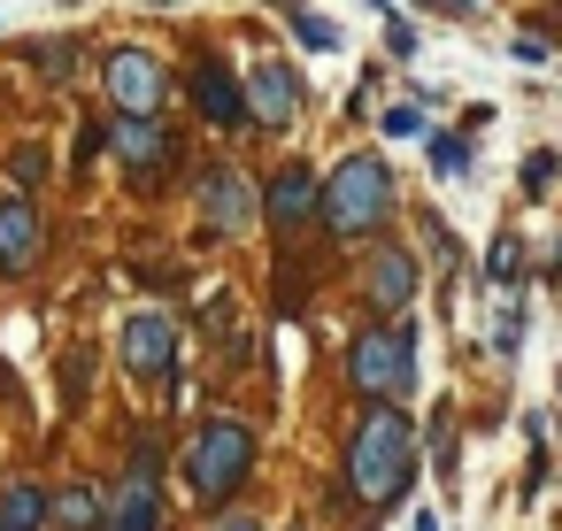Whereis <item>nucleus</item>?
I'll return each mask as SVG.
<instances>
[{"mask_svg":"<svg viewBox=\"0 0 562 531\" xmlns=\"http://www.w3.org/2000/svg\"><path fill=\"white\" fill-rule=\"evenodd\" d=\"M247 109H255L262 124H293V116H301V78H293L285 63H262V70L247 78Z\"/></svg>","mask_w":562,"mask_h":531,"instance_id":"nucleus-8","label":"nucleus"},{"mask_svg":"<svg viewBox=\"0 0 562 531\" xmlns=\"http://www.w3.org/2000/svg\"><path fill=\"white\" fill-rule=\"evenodd\" d=\"M385 132H393V139H408V132H424V116H416V109H393V116H385Z\"/></svg>","mask_w":562,"mask_h":531,"instance_id":"nucleus-22","label":"nucleus"},{"mask_svg":"<svg viewBox=\"0 0 562 531\" xmlns=\"http://www.w3.org/2000/svg\"><path fill=\"white\" fill-rule=\"evenodd\" d=\"M124 362H132V377H147V385H162L170 370H178V324L170 316H132L124 324Z\"/></svg>","mask_w":562,"mask_h":531,"instance_id":"nucleus-6","label":"nucleus"},{"mask_svg":"<svg viewBox=\"0 0 562 531\" xmlns=\"http://www.w3.org/2000/svg\"><path fill=\"white\" fill-rule=\"evenodd\" d=\"M55 516H63V531H101V493L93 485H70L63 500H47Z\"/></svg>","mask_w":562,"mask_h":531,"instance_id":"nucleus-16","label":"nucleus"},{"mask_svg":"<svg viewBox=\"0 0 562 531\" xmlns=\"http://www.w3.org/2000/svg\"><path fill=\"white\" fill-rule=\"evenodd\" d=\"M116 155H124L132 170H162V162H170V139L155 132V116H124V124H116Z\"/></svg>","mask_w":562,"mask_h":531,"instance_id":"nucleus-14","label":"nucleus"},{"mask_svg":"<svg viewBox=\"0 0 562 531\" xmlns=\"http://www.w3.org/2000/svg\"><path fill=\"white\" fill-rule=\"evenodd\" d=\"M316 208H324V224H331L339 239H362V231H378L385 208H393V170H385L378 155H355V162H339V170L324 178Z\"/></svg>","mask_w":562,"mask_h":531,"instance_id":"nucleus-3","label":"nucleus"},{"mask_svg":"<svg viewBox=\"0 0 562 531\" xmlns=\"http://www.w3.org/2000/svg\"><path fill=\"white\" fill-rule=\"evenodd\" d=\"M385 47H393V55H416V32H408V24L393 16V24H385Z\"/></svg>","mask_w":562,"mask_h":531,"instance_id":"nucleus-21","label":"nucleus"},{"mask_svg":"<svg viewBox=\"0 0 562 531\" xmlns=\"http://www.w3.org/2000/svg\"><path fill=\"white\" fill-rule=\"evenodd\" d=\"M524 185H531V193H547V185H554V155H547V147L524 162Z\"/></svg>","mask_w":562,"mask_h":531,"instance_id":"nucleus-20","label":"nucleus"},{"mask_svg":"<svg viewBox=\"0 0 562 531\" xmlns=\"http://www.w3.org/2000/svg\"><path fill=\"white\" fill-rule=\"evenodd\" d=\"M408 477H416V423H408L401 408L362 416V431H355V447H347V485H355V500L393 508V500L408 493Z\"/></svg>","mask_w":562,"mask_h":531,"instance_id":"nucleus-1","label":"nucleus"},{"mask_svg":"<svg viewBox=\"0 0 562 531\" xmlns=\"http://www.w3.org/2000/svg\"><path fill=\"white\" fill-rule=\"evenodd\" d=\"M224 531H262V523H224Z\"/></svg>","mask_w":562,"mask_h":531,"instance_id":"nucleus-23","label":"nucleus"},{"mask_svg":"<svg viewBox=\"0 0 562 531\" xmlns=\"http://www.w3.org/2000/svg\"><path fill=\"white\" fill-rule=\"evenodd\" d=\"M370 301H378V308H408V301H416V262H408L401 247H385V255L370 262Z\"/></svg>","mask_w":562,"mask_h":531,"instance_id":"nucleus-13","label":"nucleus"},{"mask_svg":"<svg viewBox=\"0 0 562 531\" xmlns=\"http://www.w3.org/2000/svg\"><path fill=\"white\" fill-rule=\"evenodd\" d=\"M193 101H201V116H209V124H224V132L247 116V101H239V86H232V70H224V63H201V70H193Z\"/></svg>","mask_w":562,"mask_h":531,"instance_id":"nucleus-12","label":"nucleus"},{"mask_svg":"<svg viewBox=\"0 0 562 531\" xmlns=\"http://www.w3.org/2000/svg\"><path fill=\"white\" fill-rule=\"evenodd\" d=\"M109 531H162V493H155V447H139V470L116 500V523Z\"/></svg>","mask_w":562,"mask_h":531,"instance_id":"nucleus-10","label":"nucleus"},{"mask_svg":"<svg viewBox=\"0 0 562 531\" xmlns=\"http://www.w3.org/2000/svg\"><path fill=\"white\" fill-rule=\"evenodd\" d=\"M316 193H324V178H316L308 162H293V170H278V185L262 193V208H270L278 224H301V216H316Z\"/></svg>","mask_w":562,"mask_h":531,"instance_id":"nucleus-11","label":"nucleus"},{"mask_svg":"<svg viewBox=\"0 0 562 531\" xmlns=\"http://www.w3.org/2000/svg\"><path fill=\"white\" fill-rule=\"evenodd\" d=\"M431 162H439V178H462L470 170V147L462 139H431Z\"/></svg>","mask_w":562,"mask_h":531,"instance_id":"nucleus-18","label":"nucleus"},{"mask_svg":"<svg viewBox=\"0 0 562 531\" xmlns=\"http://www.w3.org/2000/svg\"><path fill=\"white\" fill-rule=\"evenodd\" d=\"M516 270H524V247H516V231H501L485 255V278H516Z\"/></svg>","mask_w":562,"mask_h":531,"instance_id":"nucleus-17","label":"nucleus"},{"mask_svg":"<svg viewBox=\"0 0 562 531\" xmlns=\"http://www.w3.org/2000/svg\"><path fill=\"white\" fill-rule=\"evenodd\" d=\"M109 101H116L124 116H155V109H162V63H155L147 47H116V55H109Z\"/></svg>","mask_w":562,"mask_h":531,"instance_id":"nucleus-5","label":"nucleus"},{"mask_svg":"<svg viewBox=\"0 0 562 531\" xmlns=\"http://www.w3.org/2000/svg\"><path fill=\"white\" fill-rule=\"evenodd\" d=\"M47 523V493L40 485H9L0 493V531H40Z\"/></svg>","mask_w":562,"mask_h":531,"instance_id":"nucleus-15","label":"nucleus"},{"mask_svg":"<svg viewBox=\"0 0 562 531\" xmlns=\"http://www.w3.org/2000/svg\"><path fill=\"white\" fill-rule=\"evenodd\" d=\"M40 262V208L24 193L0 201V270H32Z\"/></svg>","mask_w":562,"mask_h":531,"instance_id":"nucleus-7","label":"nucleus"},{"mask_svg":"<svg viewBox=\"0 0 562 531\" xmlns=\"http://www.w3.org/2000/svg\"><path fill=\"white\" fill-rule=\"evenodd\" d=\"M293 32H301V47H339V32L324 16H293Z\"/></svg>","mask_w":562,"mask_h":531,"instance_id":"nucleus-19","label":"nucleus"},{"mask_svg":"<svg viewBox=\"0 0 562 531\" xmlns=\"http://www.w3.org/2000/svg\"><path fill=\"white\" fill-rule=\"evenodd\" d=\"M247 470H255V431H247L239 416L201 423V439H193V447H186V462H178V477H186V493H193L201 508L232 500V493L247 485Z\"/></svg>","mask_w":562,"mask_h":531,"instance_id":"nucleus-2","label":"nucleus"},{"mask_svg":"<svg viewBox=\"0 0 562 531\" xmlns=\"http://www.w3.org/2000/svg\"><path fill=\"white\" fill-rule=\"evenodd\" d=\"M239 224H247V185H239L232 170H209V178H201V231H209V239H232Z\"/></svg>","mask_w":562,"mask_h":531,"instance_id":"nucleus-9","label":"nucleus"},{"mask_svg":"<svg viewBox=\"0 0 562 531\" xmlns=\"http://www.w3.org/2000/svg\"><path fill=\"white\" fill-rule=\"evenodd\" d=\"M347 377H355L362 393L401 400V393L416 385V339H408V331H362L355 354H347Z\"/></svg>","mask_w":562,"mask_h":531,"instance_id":"nucleus-4","label":"nucleus"}]
</instances>
